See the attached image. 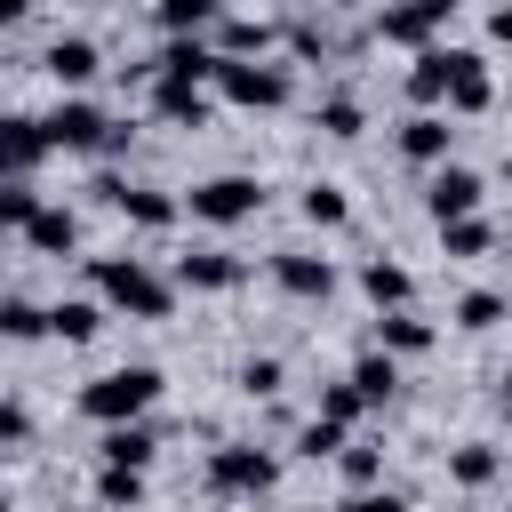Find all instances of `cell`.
Returning <instances> with one entry per match:
<instances>
[{"label": "cell", "instance_id": "277c9868", "mask_svg": "<svg viewBox=\"0 0 512 512\" xmlns=\"http://www.w3.org/2000/svg\"><path fill=\"white\" fill-rule=\"evenodd\" d=\"M280 480V456H264V448H248V440H224L216 456H208V488L216 496H264Z\"/></svg>", "mask_w": 512, "mask_h": 512}, {"label": "cell", "instance_id": "5bb4252c", "mask_svg": "<svg viewBox=\"0 0 512 512\" xmlns=\"http://www.w3.org/2000/svg\"><path fill=\"white\" fill-rule=\"evenodd\" d=\"M488 56H472V48H456V64H448V112H488Z\"/></svg>", "mask_w": 512, "mask_h": 512}, {"label": "cell", "instance_id": "e0dca14e", "mask_svg": "<svg viewBox=\"0 0 512 512\" xmlns=\"http://www.w3.org/2000/svg\"><path fill=\"white\" fill-rule=\"evenodd\" d=\"M152 448H160V440H152V424H112V432L96 440V456H104L112 472H144V464H152Z\"/></svg>", "mask_w": 512, "mask_h": 512}, {"label": "cell", "instance_id": "d6a6232c", "mask_svg": "<svg viewBox=\"0 0 512 512\" xmlns=\"http://www.w3.org/2000/svg\"><path fill=\"white\" fill-rule=\"evenodd\" d=\"M360 408H368V400H360V392H352V376H344V384H328V392H320V424H336V432H344V424H352V416H360Z\"/></svg>", "mask_w": 512, "mask_h": 512}, {"label": "cell", "instance_id": "f35d334b", "mask_svg": "<svg viewBox=\"0 0 512 512\" xmlns=\"http://www.w3.org/2000/svg\"><path fill=\"white\" fill-rule=\"evenodd\" d=\"M488 40H504V48H512V8H496V16H488Z\"/></svg>", "mask_w": 512, "mask_h": 512}, {"label": "cell", "instance_id": "60d3db41", "mask_svg": "<svg viewBox=\"0 0 512 512\" xmlns=\"http://www.w3.org/2000/svg\"><path fill=\"white\" fill-rule=\"evenodd\" d=\"M0 512H8V488H0Z\"/></svg>", "mask_w": 512, "mask_h": 512}, {"label": "cell", "instance_id": "ffe728a7", "mask_svg": "<svg viewBox=\"0 0 512 512\" xmlns=\"http://www.w3.org/2000/svg\"><path fill=\"white\" fill-rule=\"evenodd\" d=\"M24 240H32L40 256H72V248H80V216H72V208H48V200H40V216L24 224Z\"/></svg>", "mask_w": 512, "mask_h": 512}, {"label": "cell", "instance_id": "4316f807", "mask_svg": "<svg viewBox=\"0 0 512 512\" xmlns=\"http://www.w3.org/2000/svg\"><path fill=\"white\" fill-rule=\"evenodd\" d=\"M296 208H304V224H320V232H336V224L352 216V200H344L336 184H304V200H296Z\"/></svg>", "mask_w": 512, "mask_h": 512}, {"label": "cell", "instance_id": "2e32d148", "mask_svg": "<svg viewBox=\"0 0 512 512\" xmlns=\"http://www.w3.org/2000/svg\"><path fill=\"white\" fill-rule=\"evenodd\" d=\"M240 256H224V248H192V256H176V280L184 288H240Z\"/></svg>", "mask_w": 512, "mask_h": 512}, {"label": "cell", "instance_id": "7c38bea8", "mask_svg": "<svg viewBox=\"0 0 512 512\" xmlns=\"http://www.w3.org/2000/svg\"><path fill=\"white\" fill-rule=\"evenodd\" d=\"M272 280H280L288 296H328V288H336V264L312 256V248H280V256H272Z\"/></svg>", "mask_w": 512, "mask_h": 512}, {"label": "cell", "instance_id": "8fae6325", "mask_svg": "<svg viewBox=\"0 0 512 512\" xmlns=\"http://www.w3.org/2000/svg\"><path fill=\"white\" fill-rule=\"evenodd\" d=\"M280 40L272 16H216V56H240V64H264V48Z\"/></svg>", "mask_w": 512, "mask_h": 512}, {"label": "cell", "instance_id": "484cf974", "mask_svg": "<svg viewBox=\"0 0 512 512\" xmlns=\"http://www.w3.org/2000/svg\"><path fill=\"white\" fill-rule=\"evenodd\" d=\"M496 464H504V456H496L488 440H464V448L448 456V480H456V488H488V480H496Z\"/></svg>", "mask_w": 512, "mask_h": 512}, {"label": "cell", "instance_id": "ac0fdd59", "mask_svg": "<svg viewBox=\"0 0 512 512\" xmlns=\"http://www.w3.org/2000/svg\"><path fill=\"white\" fill-rule=\"evenodd\" d=\"M448 64H456V48H440V40L408 64V96H416L424 112H432V104H448Z\"/></svg>", "mask_w": 512, "mask_h": 512}, {"label": "cell", "instance_id": "f1b7e54d", "mask_svg": "<svg viewBox=\"0 0 512 512\" xmlns=\"http://www.w3.org/2000/svg\"><path fill=\"white\" fill-rule=\"evenodd\" d=\"M312 120H320L328 136H360V120H368V112H360V96H320V112H312Z\"/></svg>", "mask_w": 512, "mask_h": 512}, {"label": "cell", "instance_id": "3957f363", "mask_svg": "<svg viewBox=\"0 0 512 512\" xmlns=\"http://www.w3.org/2000/svg\"><path fill=\"white\" fill-rule=\"evenodd\" d=\"M224 104L240 112H280L288 104V72L280 64H240V56H216V80H208Z\"/></svg>", "mask_w": 512, "mask_h": 512}, {"label": "cell", "instance_id": "8d00e7d4", "mask_svg": "<svg viewBox=\"0 0 512 512\" xmlns=\"http://www.w3.org/2000/svg\"><path fill=\"white\" fill-rule=\"evenodd\" d=\"M336 512H408V496H392V488H360V496H344Z\"/></svg>", "mask_w": 512, "mask_h": 512}, {"label": "cell", "instance_id": "30bf717a", "mask_svg": "<svg viewBox=\"0 0 512 512\" xmlns=\"http://www.w3.org/2000/svg\"><path fill=\"white\" fill-rule=\"evenodd\" d=\"M448 144H456L448 112H408V120H400V152H408L416 168H448Z\"/></svg>", "mask_w": 512, "mask_h": 512}, {"label": "cell", "instance_id": "9c48e42d", "mask_svg": "<svg viewBox=\"0 0 512 512\" xmlns=\"http://www.w3.org/2000/svg\"><path fill=\"white\" fill-rule=\"evenodd\" d=\"M480 192H488V184H480L472 168H456V160H448V168L424 184V208H432L440 224H464V216H480Z\"/></svg>", "mask_w": 512, "mask_h": 512}, {"label": "cell", "instance_id": "f546056e", "mask_svg": "<svg viewBox=\"0 0 512 512\" xmlns=\"http://www.w3.org/2000/svg\"><path fill=\"white\" fill-rule=\"evenodd\" d=\"M40 216V192L32 184H0V232H24Z\"/></svg>", "mask_w": 512, "mask_h": 512}, {"label": "cell", "instance_id": "cb8c5ba5", "mask_svg": "<svg viewBox=\"0 0 512 512\" xmlns=\"http://www.w3.org/2000/svg\"><path fill=\"white\" fill-rule=\"evenodd\" d=\"M352 392H360V400H392V392H400V360H392V352H360V360H352Z\"/></svg>", "mask_w": 512, "mask_h": 512}, {"label": "cell", "instance_id": "1f68e13d", "mask_svg": "<svg viewBox=\"0 0 512 512\" xmlns=\"http://www.w3.org/2000/svg\"><path fill=\"white\" fill-rule=\"evenodd\" d=\"M496 320H504V296H496V288H472V296L456 304V328H496Z\"/></svg>", "mask_w": 512, "mask_h": 512}, {"label": "cell", "instance_id": "6da1fadb", "mask_svg": "<svg viewBox=\"0 0 512 512\" xmlns=\"http://www.w3.org/2000/svg\"><path fill=\"white\" fill-rule=\"evenodd\" d=\"M96 296L112 312H136V320H168V304H176V288L144 256H96Z\"/></svg>", "mask_w": 512, "mask_h": 512}, {"label": "cell", "instance_id": "d6986e66", "mask_svg": "<svg viewBox=\"0 0 512 512\" xmlns=\"http://www.w3.org/2000/svg\"><path fill=\"white\" fill-rule=\"evenodd\" d=\"M152 112L176 120V128H200V120H208V88H192V80H152Z\"/></svg>", "mask_w": 512, "mask_h": 512}, {"label": "cell", "instance_id": "e575fe53", "mask_svg": "<svg viewBox=\"0 0 512 512\" xmlns=\"http://www.w3.org/2000/svg\"><path fill=\"white\" fill-rule=\"evenodd\" d=\"M240 392H280V360H272V352L240 360Z\"/></svg>", "mask_w": 512, "mask_h": 512}, {"label": "cell", "instance_id": "4fadbf2b", "mask_svg": "<svg viewBox=\"0 0 512 512\" xmlns=\"http://www.w3.org/2000/svg\"><path fill=\"white\" fill-rule=\"evenodd\" d=\"M40 64H48V80H56V88H80V80H96V64H104V56H96V40H88V32H64V40H48V56H40Z\"/></svg>", "mask_w": 512, "mask_h": 512}, {"label": "cell", "instance_id": "5b68a950", "mask_svg": "<svg viewBox=\"0 0 512 512\" xmlns=\"http://www.w3.org/2000/svg\"><path fill=\"white\" fill-rule=\"evenodd\" d=\"M40 136H48V152H96V144H120V128H112L88 96H64V104L40 120Z\"/></svg>", "mask_w": 512, "mask_h": 512}, {"label": "cell", "instance_id": "74e56055", "mask_svg": "<svg viewBox=\"0 0 512 512\" xmlns=\"http://www.w3.org/2000/svg\"><path fill=\"white\" fill-rule=\"evenodd\" d=\"M0 440H8V448H16V440H32V416H24L16 400H0Z\"/></svg>", "mask_w": 512, "mask_h": 512}, {"label": "cell", "instance_id": "44dd1931", "mask_svg": "<svg viewBox=\"0 0 512 512\" xmlns=\"http://www.w3.org/2000/svg\"><path fill=\"white\" fill-rule=\"evenodd\" d=\"M360 288L376 296V312H408V296H416V280H408L392 256H368V264H360Z\"/></svg>", "mask_w": 512, "mask_h": 512}, {"label": "cell", "instance_id": "9a60e30c", "mask_svg": "<svg viewBox=\"0 0 512 512\" xmlns=\"http://www.w3.org/2000/svg\"><path fill=\"white\" fill-rule=\"evenodd\" d=\"M128 224H144V232H168L176 216H184V200H168V192H152V184H120V200H112Z\"/></svg>", "mask_w": 512, "mask_h": 512}, {"label": "cell", "instance_id": "52a82bcc", "mask_svg": "<svg viewBox=\"0 0 512 512\" xmlns=\"http://www.w3.org/2000/svg\"><path fill=\"white\" fill-rule=\"evenodd\" d=\"M40 160H48L40 120H32V112H0V184H24Z\"/></svg>", "mask_w": 512, "mask_h": 512}, {"label": "cell", "instance_id": "603a6c76", "mask_svg": "<svg viewBox=\"0 0 512 512\" xmlns=\"http://www.w3.org/2000/svg\"><path fill=\"white\" fill-rule=\"evenodd\" d=\"M104 328V312L88 304V296H64V304H48V336H64V344H88Z\"/></svg>", "mask_w": 512, "mask_h": 512}, {"label": "cell", "instance_id": "4dcf8cb0", "mask_svg": "<svg viewBox=\"0 0 512 512\" xmlns=\"http://www.w3.org/2000/svg\"><path fill=\"white\" fill-rule=\"evenodd\" d=\"M488 240H496V232H488L480 216H464V224H440V248H448V256H480Z\"/></svg>", "mask_w": 512, "mask_h": 512}, {"label": "cell", "instance_id": "836d02e7", "mask_svg": "<svg viewBox=\"0 0 512 512\" xmlns=\"http://www.w3.org/2000/svg\"><path fill=\"white\" fill-rule=\"evenodd\" d=\"M344 448H352V440H344L336 424H320V416H312V424L296 432V456H312V464H320V456H344Z\"/></svg>", "mask_w": 512, "mask_h": 512}, {"label": "cell", "instance_id": "b9f144b4", "mask_svg": "<svg viewBox=\"0 0 512 512\" xmlns=\"http://www.w3.org/2000/svg\"><path fill=\"white\" fill-rule=\"evenodd\" d=\"M0 320H8V296H0Z\"/></svg>", "mask_w": 512, "mask_h": 512}, {"label": "cell", "instance_id": "7402d4cb", "mask_svg": "<svg viewBox=\"0 0 512 512\" xmlns=\"http://www.w3.org/2000/svg\"><path fill=\"white\" fill-rule=\"evenodd\" d=\"M216 0H160V24H168V40H200V32H216Z\"/></svg>", "mask_w": 512, "mask_h": 512}, {"label": "cell", "instance_id": "d590c367", "mask_svg": "<svg viewBox=\"0 0 512 512\" xmlns=\"http://www.w3.org/2000/svg\"><path fill=\"white\" fill-rule=\"evenodd\" d=\"M336 464H344V480H352V496H360V488H376V472H384V464H376V448H344Z\"/></svg>", "mask_w": 512, "mask_h": 512}, {"label": "cell", "instance_id": "7a4b0ae2", "mask_svg": "<svg viewBox=\"0 0 512 512\" xmlns=\"http://www.w3.org/2000/svg\"><path fill=\"white\" fill-rule=\"evenodd\" d=\"M160 400V368H112V376H96V384H80V408L112 432V424H144V408Z\"/></svg>", "mask_w": 512, "mask_h": 512}, {"label": "cell", "instance_id": "ba28073f", "mask_svg": "<svg viewBox=\"0 0 512 512\" xmlns=\"http://www.w3.org/2000/svg\"><path fill=\"white\" fill-rule=\"evenodd\" d=\"M448 16H456L448 0H408V8H384V16H376V32H384V40H408V48L424 56V48H432V32H448Z\"/></svg>", "mask_w": 512, "mask_h": 512}, {"label": "cell", "instance_id": "83f0119b", "mask_svg": "<svg viewBox=\"0 0 512 512\" xmlns=\"http://www.w3.org/2000/svg\"><path fill=\"white\" fill-rule=\"evenodd\" d=\"M96 504H104V512H136V504H144V472H112V464H104V472H96Z\"/></svg>", "mask_w": 512, "mask_h": 512}, {"label": "cell", "instance_id": "d4e9b609", "mask_svg": "<svg viewBox=\"0 0 512 512\" xmlns=\"http://www.w3.org/2000/svg\"><path fill=\"white\" fill-rule=\"evenodd\" d=\"M432 344V320H416V312H384L376 320V352H424Z\"/></svg>", "mask_w": 512, "mask_h": 512}, {"label": "cell", "instance_id": "ab89813d", "mask_svg": "<svg viewBox=\"0 0 512 512\" xmlns=\"http://www.w3.org/2000/svg\"><path fill=\"white\" fill-rule=\"evenodd\" d=\"M504 416H512V368H504Z\"/></svg>", "mask_w": 512, "mask_h": 512}, {"label": "cell", "instance_id": "8992f818", "mask_svg": "<svg viewBox=\"0 0 512 512\" xmlns=\"http://www.w3.org/2000/svg\"><path fill=\"white\" fill-rule=\"evenodd\" d=\"M184 208H192L200 224H248V216L264 208V184H256V176H208V184L184 192Z\"/></svg>", "mask_w": 512, "mask_h": 512}]
</instances>
